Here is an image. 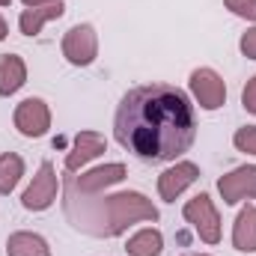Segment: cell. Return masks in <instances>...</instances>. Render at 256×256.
Segmentation results:
<instances>
[{
    "mask_svg": "<svg viewBox=\"0 0 256 256\" xmlns=\"http://www.w3.org/2000/svg\"><path fill=\"white\" fill-rule=\"evenodd\" d=\"M57 188H60V182H57V170H54L51 161H45V164L39 167V173L33 176L30 188L21 194V206H24L27 212H45V208L54 206V200H57Z\"/></svg>",
    "mask_w": 256,
    "mask_h": 256,
    "instance_id": "cell-5",
    "label": "cell"
},
{
    "mask_svg": "<svg viewBox=\"0 0 256 256\" xmlns=\"http://www.w3.org/2000/svg\"><path fill=\"white\" fill-rule=\"evenodd\" d=\"M21 176H24V161H21V155L3 152V155H0V194L15 191V185L21 182Z\"/></svg>",
    "mask_w": 256,
    "mask_h": 256,
    "instance_id": "cell-17",
    "label": "cell"
},
{
    "mask_svg": "<svg viewBox=\"0 0 256 256\" xmlns=\"http://www.w3.org/2000/svg\"><path fill=\"white\" fill-rule=\"evenodd\" d=\"M196 179H200V167L194 161H176L173 167H167L158 176V194L164 202H176V196L185 188H191Z\"/></svg>",
    "mask_w": 256,
    "mask_h": 256,
    "instance_id": "cell-9",
    "label": "cell"
},
{
    "mask_svg": "<svg viewBox=\"0 0 256 256\" xmlns=\"http://www.w3.org/2000/svg\"><path fill=\"white\" fill-rule=\"evenodd\" d=\"M6 33H9V30H6V21H3V18H0V42H3V39H6Z\"/></svg>",
    "mask_w": 256,
    "mask_h": 256,
    "instance_id": "cell-23",
    "label": "cell"
},
{
    "mask_svg": "<svg viewBox=\"0 0 256 256\" xmlns=\"http://www.w3.org/2000/svg\"><path fill=\"white\" fill-rule=\"evenodd\" d=\"M63 12H66L63 0L48 3V6H33V9H24V12H21L18 27H21L24 36H39L42 27H45L48 21H54V18H63Z\"/></svg>",
    "mask_w": 256,
    "mask_h": 256,
    "instance_id": "cell-12",
    "label": "cell"
},
{
    "mask_svg": "<svg viewBox=\"0 0 256 256\" xmlns=\"http://www.w3.org/2000/svg\"><path fill=\"white\" fill-rule=\"evenodd\" d=\"M6 256H51V244L39 232H12L6 238Z\"/></svg>",
    "mask_w": 256,
    "mask_h": 256,
    "instance_id": "cell-15",
    "label": "cell"
},
{
    "mask_svg": "<svg viewBox=\"0 0 256 256\" xmlns=\"http://www.w3.org/2000/svg\"><path fill=\"white\" fill-rule=\"evenodd\" d=\"M226 9L238 18H248V21H256V0H224Z\"/></svg>",
    "mask_w": 256,
    "mask_h": 256,
    "instance_id": "cell-19",
    "label": "cell"
},
{
    "mask_svg": "<svg viewBox=\"0 0 256 256\" xmlns=\"http://www.w3.org/2000/svg\"><path fill=\"white\" fill-rule=\"evenodd\" d=\"M182 214H185V220L191 224L194 232L206 244H218L220 242V214H218V208H214L208 194H196L194 200H188Z\"/></svg>",
    "mask_w": 256,
    "mask_h": 256,
    "instance_id": "cell-3",
    "label": "cell"
},
{
    "mask_svg": "<svg viewBox=\"0 0 256 256\" xmlns=\"http://www.w3.org/2000/svg\"><path fill=\"white\" fill-rule=\"evenodd\" d=\"M12 122L24 137H45L48 128H51V108L42 98H24L15 108Z\"/></svg>",
    "mask_w": 256,
    "mask_h": 256,
    "instance_id": "cell-7",
    "label": "cell"
},
{
    "mask_svg": "<svg viewBox=\"0 0 256 256\" xmlns=\"http://www.w3.org/2000/svg\"><path fill=\"white\" fill-rule=\"evenodd\" d=\"M104 146H108V140L98 131H80V134H74V143H72V149L66 155V173H78L84 164H90L92 158H98L104 152Z\"/></svg>",
    "mask_w": 256,
    "mask_h": 256,
    "instance_id": "cell-11",
    "label": "cell"
},
{
    "mask_svg": "<svg viewBox=\"0 0 256 256\" xmlns=\"http://www.w3.org/2000/svg\"><path fill=\"white\" fill-rule=\"evenodd\" d=\"M27 84V66L18 54H0V96H15Z\"/></svg>",
    "mask_w": 256,
    "mask_h": 256,
    "instance_id": "cell-14",
    "label": "cell"
},
{
    "mask_svg": "<svg viewBox=\"0 0 256 256\" xmlns=\"http://www.w3.org/2000/svg\"><path fill=\"white\" fill-rule=\"evenodd\" d=\"M191 92L202 110H218L226 102V84L214 68H194L191 72Z\"/></svg>",
    "mask_w": 256,
    "mask_h": 256,
    "instance_id": "cell-6",
    "label": "cell"
},
{
    "mask_svg": "<svg viewBox=\"0 0 256 256\" xmlns=\"http://www.w3.org/2000/svg\"><path fill=\"white\" fill-rule=\"evenodd\" d=\"M238 48H242V54H244L248 60H256V27H250V30L242 36Z\"/></svg>",
    "mask_w": 256,
    "mask_h": 256,
    "instance_id": "cell-20",
    "label": "cell"
},
{
    "mask_svg": "<svg viewBox=\"0 0 256 256\" xmlns=\"http://www.w3.org/2000/svg\"><path fill=\"white\" fill-rule=\"evenodd\" d=\"M232 248L242 254H256V206H244L232 224Z\"/></svg>",
    "mask_w": 256,
    "mask_h": 256,
    "instance_id": "cell-13",
    "label": "cell"
},
{
    "mask_svg": "<svg viewBox=\"0 0 256 256\" xmlns=\"http://www.w3.org/2000/svg\"><path fill=\"white\" fill-rule=\"evenodd\" d=\"M9 3H12V0H0V6H9Z\"/></svg>",
    "mask_w": 256,
    "mask_h": 256,
    "instance_id": "cell-24",
    "label": "cell"
},
{
    "mask_svg": "<svg viewBox=\"0 0 256 256\" xmlns=\"http://www.w3.org/2000/svg\"><path fill=\"white\" fill-rule=\"evenodd\" d=\"M126 176H128V170H126V164H120V161L104 164V167H96V170H86V173H80V176L66 173V179H68L78 191H86V194H98V191H104V188H110V185H120Z\"/></svg>",
    "mask_w": 256,
    "mask_h": 256,
    "instance_id": "cell-10",
    "label": "cell"
},
{
    "mask_svg": "<svg viewBox=\"0 0 256 256\" xmlns=\"http://www.w3.org/2000/svg\"><path fill=\"white\" fill-rule=\"evenodd\" d=\"M114 134L120 146L149 164L176 161L196 137V116L188 92L170 84L128 90L116 108Z\"/></svg>",
    "mask_w": 256,
    "mask_h": 256,
    "instance_id": "cell-1",
    "label": "cell"
},
{
    "mask_svg": "<svg viewBox=\"0 0 256 256\" xmlns=\"http://www.w3.org/2000/svg\"><path fill=\"white\" fill-rule=\"evenodd\" d=\"M63 57L72 66H90L98 57V33L92 24H74L60 42Z\"/></svg>",
    "mask_w": 256,
    "mask_h": 256,
    "instance_id": "cell-4",
    "label": "cell"
},
{
    "mask_svg": "<svg viewBox=\"0 0 256 256\" xmlns=\"http://www.w3.org/2000/svg\"><path fill=\"white\" fill-rule=\"evenodd\" d=\"M242 104H244L248 114H256V74L248 80V86H244V92H242Z\"/></svg>",
    "mask_w": 256,
    "mask_h": 256,
    "instance_id": "cell-21",
    "label": "cell"
},
{
    "mask_svg": "<svg viewBox=\"0 0 256 256\" xmlns=\"http://www.w3.org/2000/svg\"><path fill=\"white\" fill-rule=\"evenodd\" d=\"M161 250H164V236L155 226H146V230L134 232L126 244L128 256H161Z\"/></svg>",
    "mask_w": 256,
    "mask_h": 256,
    "instance_id": "cell-16",
    "label": "cell"
},
{
    "mask_svg": "<svg viewBox=\"0 0 256 256\" xmlns=\"http://www.w3.org/2000/svg\"><path fill=\"white\" fill-rule=\"evenodd\" d=\"M27 9H33V6H48V3H57V0H21Z\"/></svg>",
    "mask_w": 256,
    "mask_h": 256,
    "instance_id": "cell-22",
    "label": "cell"
},
{
    "mask_svg": "<svg viewBox=\"0 0 256 256\" xmlns=\"http://www.w3.org/2000/svg\"><path fill=\"white\" fill-rule=\"evenodd\" d=\"M63 212L78 232H86L92 238H116L131 224H140V220L155 224L158 220L155 202L146 200L140 191L86 194L78 191L68 179H66L63 191Z\"/></svg>",
    "mask_w": 256,
    "mask_h": 256,
    "instance_id": "cell-2",
    "label": "cell"
},
{
    "mask_svg": "<svg viewBox=\"0 0 256 256\" xmlns=\"http://www.w3.org/2000/svg\"><path fill=\"white\" fill-rule=\"evenodd\" d=\"M232 146L244 155H256V126H244L232 134Z\"/></svg>",
    "mask_w": 256,
    "mask_h": 256,
    "instance_id": "cell-18",
    "label": "cell"
},
{
    "mask_svg": "<svg viewBox=\"0 0 256 256\" xmlns=\"http://www.w3.org/2000/svg\"><path fill=\"white\" fill-rule=\"evenodd\" d=\"M218 191L226 206H236L242 200H256V164L236 167L232 173L218 179Z\"/></svg>",
    "mask_w": 256,
    "mask_h": 256,
    "instance_id": "cell-8",
    "label": "cell"
},
{
    "mask_svg": "<svg viewBox=\"0 0 256 256\" xmlns=\"http://www.w3.org/2000/svg\"><path fill=\"white\" fill-rule=\"evenodd\" d=\"M185 256H208V254H185Z\"/></svg>",
    "mask_w": 256,
    "mask_h": 256,
    "instance_id": "cell-25",
    "label": "cell"
}]
</instances>
